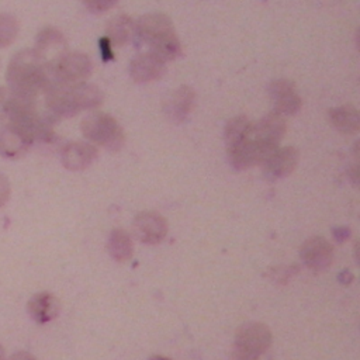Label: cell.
<instances>
[{"mask_svg": "<svg viewBox=\"0 0 360 360\" xmlns=\"http://www.w3.org/2000/svg\"><path fill=\"white\" fill-rule=\"evenodd\" d=\"M329 117L333 127L345 135H353L359 131V127H360L359 111L352 104H345V105L332 108L329 111Z\"/></svg>", "mask_w": 360, "mask_h": 360, "instance_id": "d6986e66", "label": "cell"}, {"mask_svg": "<svg viewBox=\"0 0 360 360\" xmlns=\"http://www.w3.org/2000/svg\"><path fill=\"white\" fill-rule=\"evenodd\" d=\"M108 252L117 262H128L132 257V239L124 229H114L108 238Z\"/></svg>", "mask_w": 360, "mask_h": 360, "instance_id": "ffe728a7", "label": "cell"}, {"mask_svg": "<svg viewBox=\"0 0 360 360\" xmlns=\"http://www.w3.org/2000/svg\"><path fill=\"white\" fill-rule=\"evenodd\" d=\"M301 257L309 269L322 271L328 269L333 260V248L326 239L312 236L302 243Z\"/></svg>", "mask_w": 360, "mask_h": 360, "instance_id": "30bf717a", "label": "cell"}, {"mask_svg": "<svg viewBox=\"0 0 360 360\" xmlns=\"http://www.w3.org/2000/svg\"><path fill=\"white\" fill-rule=\"evenodd\" d=\"M129 70L135 82H152L165 72V60L153 52H145L132 59Z\"/></svg>", "mask_w": 360, "mask_h": 360, "instance_id": "5bb4252c", "label": "cell"}, {"mask_svg": "<svg viewBox=\"0 0 360 360\" xmlns=\"http://www.w3.org/2000/svg\"><path fill=\"white\" fill-rule=\"evenodd\" d=\"M271 346V332L262 322H248L235 333L232 360H260Z\"/></svg>", "mask_w": 360, "mask_h": 360, "instance_id": "277c9868", "label": "cell"}, {"mask_svg": "<svg viewBox=\"0 0 360 360\" xmlns=\"http://www.w3.org/2000/svg\"><path fill=\"white\" fill-rule=\"evenodd\" d=\"M193 105L194 90L188 86H180L167 96L163 104V110L170 120L179 122L188 115V112L193 110Z\"/></svg>", "mask_w": 360, "mask_h": 360, "instance_id": "4fadbf2b", "label": "cell"}, {"mask_svg": "<svg viewBox=\"0 0 360 360\" xmlns=\"http://www.w3.org/2000/svg\"><path fill=\"white\" fill-rule=\"evenodd\" d=\"M86 6L94 11H104L110 7L114 6L112 1H107V0H91V1H86Z\"/></svg>", "mask_w": 360, "mask_h": 360, "instance_id": "cb8c5ba5", "label": "cell"}, {"mask_svg": "<svg viewBox=\"0 0 360 360\" xmlns=\"http://www.w3.org/2000/svg\"><path fill=\"white\" fill-rule=\"evenodd\" d=\"M135 25L136 34L150 45V52L158 55L160 59H173L181 52L180 41L176 37V31L169 15L163 13H149L142 15Z\"/></svg>", "mask_w": 360, "mask_h": 360, "instance_id": "3957f363", "label": "cell"}, {"mask_svg": "<svg viewBox=\"0 0 360 360\" xmlns=\"http://www.w3.org/2000/svg\"><path fill=\"white\" fill-rule=\"evenodd\" d=\"M10 360H37V359L28 352H18V353H14Z\"/></svg>", "mask_w": 360, "mask_h": 360, "instance_id": "484cf974", "label": "cell"}, {"mask_svg": "<svg viewBox=\"0 0 360 360\" xmlns=\"http://www.w3.org/2000/svg\"><path fill=\"white\" fill-rule=\"evenodd\" d=\"M0 360H6V356H4V350H3V346L0 345Z\"/></svg>", "mask_w": 360, "mask_h": 360, "instance_id": "83f0119b", "label": "cell"}, {"mask_svg": "<svg viewBox=\"0 0 360 360\" xmlns=\"http://www.w3.org/2000/svg\"><path fill=\"white\" fill-rule=\"evenodd\" d=\"M136 34L135 21L127 14H117L107 24V38L111 44L121 46Z\"/></svg>", "mask_w": 360, "mask_h": 360, "instance_id": "ac0fdd59", "label": "cell"}, {"mask_svg": "<svg viewBox=\"0 0 360 360\" xmlns=\"http://www.w3.org/2000/svg\"><path fill=\"white\" fill-rule=\"evenodd\" d=\"M148 360H172V359L165 357V356H152V357L148 359Z\"/></svg>", "mask_w": 360, "mask_h": 360, "instance_id": "4316f807", "label": "cell"}, {"mask_svg": "<svg viewBox=\"0 0 360 360\" xmlns=\"http://www.w3.org/2000/svg\"><path fill=\"white\" fill-rule=\"evenodd\" d=\"M82 132L91 142L110 150H118L125 142V134L118 121L105 112H91L82 121Z\"/></svg>", "mask_w": 360, "mask_h": 360, "instance_id": "5b68a950", "label": "cell"}, {"mask_svg": "<svg viewBox=\"0 0 360 360\" xmlns=\"http://www.w3.org/2000/svg\"><path fill=\"white\" fill-rule=\"evenodd\" d=\"M93 63L83 52H66L49 70L56 83L77 84L83 83L91 73Z\"/></svg>", "mask_w": 360, "mask_h": 360, "instance_id": "8992f818", "label": "cell"}, {"mask_svg": "<svg viewBox=\"0 0 360 360\" xmlns=\"http://www.w3.org/2000/svg\"><path fill=\"white\" fill-rule=\"evenodd\" d=\"M100 51H101V55L104 56L105 60L114 58V52L111 51V42L108 41L107 37H103L100 39Z\"/></svg>", "mask_w": 360, "mask_h": 360, "instance_id": "d4e9b609", "label": "cell"}, {"mask_svg": "<svg viewBox=\"0 0 360 360\" xmlns=\"http://www.w3.org/2000/svg\"><path fill=\"white\" fill-rule=\"evenodd\" d=\"M8 90L13 93L38 97L53 82L49 70L38 59L34 49H21L11 58L6 72Z\"/></svg>", "mask_w": 360, "mask_h": 360, "instance_id": "7a4b0ae2", "label": "cell"}, {"mask_svg": "<svg viewBox=\"0 0 360 360\" xmlns=\"http://www.w3.org/2000/svg\"><path fill=\"white\" fill-rule=\"evenodd\" d=\"M59 307V300L51 292H38L28 301V312L39 323L56 318Z\"/></svg>", "mask_w": 360, "mask_h": 360, "instance_id": "e0dca14e", "label": "cell"}, {"mask_svg": "<svg viewBox=\"0 0 360 360\" xmlns=\"http://www.w3.org/2000/svg\"><path fill=\"white\" fill-rule=\"evenodd\" d=\"M32 49L44 66L51 70L52 66L68 52V42L60 31L53 27H45L38 32L35 48Z\"/></svg>", "mask_w": 360, "mask_h": 360, "instance_id": "52a82bcc", "label": "cell"}, {"mask_svg": "<svg viewBox=\"0 0 360 360\" xmlns=\"http://www.w3.org/2000/svg\"><path fill=\"white\" fill-rule=\"evenodd\" d=\"M285 128H287L285 118L273 111L266 114L260 121L253 122L252 131H253V136L259 142L278 148V142L281 141L285 132Z\"/></svg>", "mask_w": 360, "mask_h": 360, "instance_id": "7c38bea8", "label": "cell"}, {"mask_svg": "<svg viewBox=\"0 0 360 360\" xmlns=\"http://www.w3.org/2000/svg\"><path fill=\"white\" fill-rule=\"evenodd\" d=\"M135 236L143 243H159L167 232L166 219L158 212L143 211L139 212L132 222Z\"/></svg>", "mask_w": 360, "mask_h": 360, "instance_id": "9c48e42d", "label": "cell"}, {"mask_svg": "<svg viewBox=\"0 0 360 360\" xmlns=\"http://www.w3.org/2000/svg\"><path fill=\"white\" fill-rule=\"evenodd\" d=\"M269 90L274 98V112L278 115H291L301 108V98L290 80H276L270 84Z\"/></svg>", "mask_w": 360, "mask_h": 360, "instance_id": "8fae6325", "label": "cell"}, {"mask_svg": "<svg viewBox=\"0 0 360 360\" xmlns=\"http://www.w3.org/2000/svg\"><path fill=\"white\" fill-rule=\"evenodd\" d=\"M97 156V148L86 142H70L62 149V163L69 170L86 169Z\"/></svg>", "mask_w": 360, "mask_h": 360, "instance_id": "9a60e30c", "label": "cell"}, {"mask_svg": "<svg viewBox=\"0 0 360 360\" xmlns=\"http://www.w3.org/2000/svg\"><path fill=\"white\" fill-rule=\"evenodd\" d=\"M298 162V150L292 146H284V148H277L270 158L264 162L266 170L276 176V177H283L290 174Z\"/></svg>", "mask_w": 360, "mask_h": 360, "instance_id": "2e32d148", "label": "cell"}, {"mask_svg": "<svg viewBox=\"0 0 360 360\" xmlns=\"http://www.w3.org/2000/svg\"><path fill=\"white\" fill-rule=\"evenodd\" d=\"M32 142L31 132L18 124L8 121L0 128V153L6 158L15 159L22 156Z\"/></svg>", "mask_w": 360, "mask_h": 360, "instance_id": "ba28073f", "label": "cell"}, {"mask_svg": "<svg viewBox=\"0 0 360 360\" xmlns=\"http://www.w3.org/2000/svg\"><path fill=\"white\" fill-rule=\"evenodd\" d=\"M8 94L10 90L8 87L0 86V122L7 120V104H8Z\"/></svg>", "mask_w": 360, "mask_h": 360, "instance_id": "7402d4cb", "label": "cell"}, {"mask_svg": "<svg viewBox=\"0 0 360 360\" xmlns=\"http://www.w3.org/2000/svg\"><path fill=\"white\" fill-rule=\"evenodd\" d=\"M10 191H11V188H10V183H8L7 177L0 174V207L8 201Z\"/></svg>", "mask_w": 360, "mask_h": 360, "instance_id": "603a6c76", "label": "cell"}, {"mask_svg": "<svg viewBox=\"0 0 360 360\" xmlns=\"http://www.w3.org/2000/svg\"><path fill=\"white\" fill-rule=\"evenodd\" d=\"M20 22L8 13H0V48L10 45L18 35Z\"/></svg>", "mask_w": 360, "mask_h": 360, "instance_id": "44dd1931", "label": "cell"}, {"mask_svg": "<svg viewBox=\"0 0 360 360\" xmlns=\"http://www.w3.org/2000/svg\"><path fill=\"white\" fill-rule=\"evenodd\" d=\"M46 112L55 120L72 117L82 110L96 108L103 103V93L89 83L62 84L52 82L44 93Z\"/></svg>", "mask_w": 360, "mask_h": 360, "instance_id": "6da1fadb", "label": "cell"}]
</instances>
